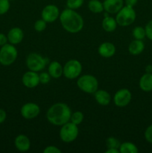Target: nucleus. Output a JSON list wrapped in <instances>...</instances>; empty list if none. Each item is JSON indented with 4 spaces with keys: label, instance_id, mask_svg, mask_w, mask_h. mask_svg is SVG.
<instances>
[{
    "label": "nucleus",
    "instance_id": "f257e3e1",
    "mask_svg": "<svg viewBox=\"0 0 152 153\" xmlns=\"http://www.w3.org/2000/svg\"><path fill=\"white\" fill-rule=\"evenodd\" d=\"M72 111L68 105L63 102H58L51 106L46 113V118L51 124L57 126H61L69 122Z\"/></svg>",
    "mask_w": 152,
    "mask_h": 153
},
{
    "label": "nucleus",
    "instance_id": "f03ea898",
    "mask_svg": "<svg viewBox=\"0 0 152 153\" xmlns=\"http://www.w3.org/2000/svg\"><path fill=\"white\" fill-rule=\"evenodd\" d=\"M59 19L63 29L68 32L75 34L83 29V18L73 9L66 8L63 10Z\"/></svg>",
    "mask_w": 152,
    "mask_h": 153
},
{
    "label": "nucleus",
    "instance_id": "7ed1b4c3",
    "mask_svg": "<svg viewBox=\"0 0 152 153\" xmlns=\"http://www.w3.org/2000/svg\"><path fill=\"white\" fill-rule=\"evenodd\" d=\"M77 85L80 91L86 94H94L98 90V82L92 75H83L77 81Z\"/></svg>",
    "mask_w": 152,
    "mask_h": 153
},
{
    "label": "nucleus",
    "instance_id": "20e7f679",
    "mask_svg": "<svg viewBox=\"0 0 152 153\" xmlns=\"http://www.w3.org/2000/svg\"><path fill=\"white\" fill-rule=\"evenodd\" d=\"M136 12L134 7L129 6H123L116 13V22L120 26H128L134 23L136 19Z\"/></svg>",
    "mask_w": 152,
    "mask_h": 153
},
{
    "label": "nucleus",
    "instance_id": "39448f33",
    "mask_svg": "<svg viewBox=\"0 0 152 153\" xmlns=\"http://www.w3.org/2000/svg\"><path fill=\"white\" fill-rule=\"evenodd\" d=\"M17 49L13 44L3 45L0 49V64L9 66L13 64L17 58Z\"/></svg>",
    "mask_w": 152,
    "mask_h": 153
},
{
    "label": "nucleus",
    "instance_id": "423d86ee",
    "mask_svg": "<svg viewBox=\"0 0 152 153\" xmlns=\"http://www.w3.org/2000/svg\"><path fill=\"white\" fill-rule=\"evenodd\" d=\"M78 133L77 126L69 121L61 126V128L60 130V137L64 143H72L77 138Z\"/></svg>",
    "mask_w": 152,
    "mask_h": 153
},
{
    "label": "nucleus",
    "instance_id": "0eeeda50",
    "mask_svg": "<svg viewBox=\"0 0 152 153\" xmlns=\"http://www.w3.org/2000/svg\"><path fill=\"white\" fill-rule=\"evenodd\" d=\"M49 60L37 53H30L26 58V66L30 70L40 72L47 65Z\"/></svg>",
    "mask_w": 152,
    "mask_h": 153
},
{
    "label": "nucleus",
    "instance_id": "6e6552de",
    "mask_svg": "<svg viewBox=\"0 0 152 153\" xmlns=\"http://www.w3.org/2000/svg\"><path fill=\"white\" fill-rule=\"evenodd\" d=\"M82 72V65L77 60L72 59L67 61L63 67V75L69 79L79 77Z\"/></svg>",
    "mask_w": 152,
    "mask_h": 153
},
{
    "label": "nucleus",
    "instance_id": "1a4fd4ad",
    "mask_svg": "<svg viewBox=\"0 0 152 153\" xmlns=\"http://www.w3.org/2000/svg\"><path fill=\"white\" fill-rule=\"evenodd\" d=\"M132 95L129 90L126 88L120 89L115 94L113 97V102L117 107H126L131 101Z\"/></svg>",
    "mask_w": 152,
    "mask_h": 153
},
{
    "label": "nucleus",
    "instance_id": "9d476101",
    "mask_svg": "<svg viewBox=\"0 0 152 153\" xmlns=\"http://www.w3.org/2000/svg\"><path fill=\"white\" fill-rule=\"evenodd\" d=\"M40 112L39 105L34 102L25 103L21 108L20 114L23 118L26 120H32L37 117Z\"/></svg>",
    "mask_w": 152,
    "mask_h": 153
},
{
    "label": "nucleus",
    "instance_id": "9b49d317",
    "mask_svg": "<svg viewBox=\"0 0 152 153\" xmlns=\"http://www.w3.org/2000/svg\"><path fill=\"white\" fill-rule=\"evenodd\" d=\"M42 19L47 23H51L56 21L60 16L59 8L55 4H48L43 9L41 13Z\"/></svg>",
    "mask_w": 152,
    "mask_h": 153
},
{
    "label": "nucleus",
    "instance_id": "f8f14e48",
    "mask_svg": "<svg viewBox=\"0 0 152 153\" xmlns=\"http://www.w3.org/2000/svg\"><path fill=\"white\" fill-rule=\"evenodd\" d=\"M22 84L25 87L28 88H34L40 84V78L39 74H37V72L29 71L24 73L22 78Z\"/></svg>",
    "mask_w": 152,
    "mask_h": 153
},
{
    "label": "nucleus",
    "instance_id": "ddd939ff",
    "mask_svg": "<svg viewBox=\"0 0 152 153\" xmlns=\"http://www.w3.org/2000/svg\"><path fill=\"white\" fill-rule=\"evenodd\" d=\"M104 10L109 13H117L124 6V0H104Z\"/></svg>",
    "mask_w": 152,
    "mask_h": 153
},
{
    "label": "nucleus",
    "instance_id": "4468645a",
    "mask_svg": "<svg viewBox=\"0 0 152 153\" xmlns=\"http://www.w3.org/2000/svg\"><path fill=\"white\" fill-rule=\"evenodd\" d=\"M98 52L103 58H111L116 52V47L113 43L110 42H104L98 46Z\"/></svg>",
    "mask_w": 152,
    "mask_h": 153
},
{
    "label": "nucleus",
    "instance_id": "2eb2a0df",
    "mask_svg": "<svg viewBox=\"0 0 152 153\" xmlns=\"http://www.w3.org/2000/svg\"><path fill=\"white\" fill-rule=\"evenodd\" d=\"M7 37V40H8L11 44H18V43H21V42L22 41V40H23V31H22L20 28L15 27V28H11V29L8 31Z\"/></svg>",
    "mask_w": 152,
    "mask_h": 153
},
{
    "label": "nucleus",
    "instance_id": "dca6fc26",
    "mask_svg": "<svg viewBox=\"0 0 152 153\" xmlns=\"http://www.w3.org/2000/svg\"><path fill=\"white\" fill-rule=\"evenodd\" d=\"M14 144L19 152H27L31 147L30 139L25 134H19L15 138Z\"/></svg>",
    "mask_w": 152,
    "mask_h": 153
},
{
    "label": "nucleus",
    "instance_id": "f3484780",
    "mask_svg": "<svg viewBox=\"0 0 152 153\" xmlns=\"http://www.w3.org/2000/svg\"><path fill=\"white\" fill-rule=\"evenodd\" d=\"M94 97L97 102L102 106L108 105L111 101V96L104 90H97L94 93Z\"/></svg>",
    "mask_w": 152,
    "mask_h": 153
},
{
    "label": "nucleus",
    "instance_id": "a211bd4d",
    "mask_svg": "<svg viewBox=\"0 0 152 153\" xmlns=\"http://www.w3.org/2000/svg\"><path fill=\"white\" fill-rule=\"evenodd\" d=\"M48 71L51 77L54 79H58L61 77L62 75H63V67L58 61H55L49 64Z\"/></svg>",
    "mask_w": 152,
    "mask_h": 153
},
{
    "label": "nucleus",
    "instance_id": "6ab92c4d",
    "mask_svg": "<svg viewBox=\"0 0 152 153\" xmlns=\"http://www.w3.org/2000/svg\"><path fill=\"white\" fill-rule=\"evenodd\" d=\"M145 49V44L142 40H134L128 46V51L133 55L141 54Z\"/></svg>",
    "mask_w": 152,
    "mask_h": 153
},
{
    "label": "nucleus",
    "instance_id": "aec40b11",
    "mask_svg": "<svg viewBox=\"0 0 152 153\" xmlns=\"http://www.w3.org/2000/svg\"><path fill=\"white\" fill-rule=\"evenodd\" d=\"M139 88L145 92L152 91V73H148L143 75L139 80Z\"/></svg>",
    "mask_w": 152,
    "mask_h": 153
},
{
    "label": "nucleus",
    "instance_id": "412c9836",
    "mask_svg": "<svg viewBox=\"0 0 152 153\" xmlns=\"http://www.w3.org/2000/svg\"><path fill=\"white\" fill-rule=\"evenodd\" d=\"M117 25L116 19L112 16H109L107 14H105L102 20V28L104 31L107 32H112L116 29Z\"/></svg>",
    "mask_w": 152,
    "mask_h": 153
},
{
    "label": "nucleus",
    "instance_id": "4be33fe9",
    "mask_svg": "<svg viewBox=\"0 0 152 153\" xmlns=\"http://www.w3.org/2000/svg\"><path fill=\"white\" fill-rule=\"evenodd\" d=\"M119 149L120 153H137L139 151L137 146L131 142H124L121 143Z\"/></svg>",
    "mask_w": 152,
    "mask_h": 153
},
{
    "label": "nucleus",
    "instance_id": "5701e85b",
    "mask_svg": "<svg viewBox=\"0 0 152 153\" xmlns=\"http://www.w3.org/2000/svg\"><path fill=\"white\" fill-rule=\"evenodd\" d=\"M88 8L94 13H101L104 10L103 2L99 0H90L88 3Z\"/></svg>",
    "mask_w": 152,
    "mask_h": 153
},
{
    "label": "nucleus",
    "instance_id": "b1692460",
    "mask_svg": "<svg viewBox=\"0 0 152 153\" xmlns=\"http://www.w3.org/2000/svg\"><path fill=\"white\" fill-rule=\"evenodd\" d=\"M133 36L136 40H143L146 36L145 29L142 26H137L133 30Z\"/></svg>",
    "mask_w": 152,
    "mask_h": 153
},
{
    "label": "nucleus",
    "instance_id": "393cba45",
    "mask_svg": "<svg viewBox=\"0 0 152 153\" xmlns=\"http://www.w3.org/2000/svg\"><path fill=\"white\" fill-rule=\"evenodd\" d=\"M83 114L82 112L80 111H75L74 113H72L71 118H70V121L72 123L75 124V125L78 126L83 122Z\"/></svg>",
    "mask_w": 152,
    "mask_h": 153
},
{
    "label": "nucleus",
    "instance_id": "a878e982",
    "mask_svg": "<svg viewBox=\"0 0 152 153\" xmlns=\"http://www.w3.org/2000/svg\"><path fill=\"white\" fill-rule=\"evenodd\" d=\"M106 146H107V149L108 148H116V149H119L120 146V142L119 141L118 139H116L114 137H109L106 140Z\"/></svg>",
    "mask_w": 152,
    "mask_h": 153
},
{
    "label": "nucleus",
    "instance_id": "bb28decb",
    "mask_svg": "<svg viewBox=\"0 0 152 153\" xmlns=\"http://www.w3.org/2000/svg\"><path fill=\"white\" fill-rule=\"evenodd\" d=\"M83 2H84V0H67L66 5L68 8L75 10L81 7Z\"/></svg>",
    "mask_w": 152,
    "mask_h": 153
},
{
    "label": "nucleus",
    "instance_id": "cd10ccee",
    "mask_svg": "<svg viewBox=\"0 0 152 153\" xmlns=\"http://www.w3.org/2000/svg\"><path fill=\"white\" fill-rule=\"evenodd\" d=\"M46 24H47V22L44 19H37L34 23V28L38 32H41L46 28Z\"/></svg>",
    "mask_w": 152,
    "mask_h": 153
},
{
    "label": "nucleus",
    "instance_id": "c85d7f7f",
    "mask_svg": "<svg viewBox=\"0 0 152 153\" xmlns=\"http://www.w3.org/2000/svg\"><path fill=\"white\" fill-rule=\"evenodd\" d=\"M10 8L9 0H0V15L4 14Z\"/></svg>",
    "mask_w": 152,
    "mask_h": 153
},
{
    "label": "nucleus",
    "instance_id": "c756f323",
    "mask_svg": "<svg viewBox=\"0 0 152 153\" xmlns=\"http://www.w3.org/2000/svg\"><path fill=\"white\" fill-rule=\"evenodd\" d=\"M39 78H40V83L43 84V85H46L50 82L52 77L49 73H41L39 75Z\"/></svg>",
    "mask_w": 152,
    "mask_h": 153
},
{
    "label": "nucleus",
    "instance_id": "7c9ffc66",
    "mask_svg": "<svg viewBox=\"0 0 152 153\" xmlns=\"http://www.w3.org/2000/svg\"><path fill=\"white\" fill-rule=\"evenodd\" d=\"M145 137L148 143H152V125L149 126L145 131Z\"/></svg>",
    "mask_w": 152,
    "mask_h": 153
},
{
    "label": "nucleus",
    "instance_id": "2f4dec72",
    "mask_svg": "<svg viewBox=\"0 0 152 153\" xmlns=\"http://www.w3.org/2000/svg\"><path fill=\"white\" fill-rule=\"evenodd\" d=\"M145 29V34L148 38L149 40H152V20L149 21V22H148Z\"/></svg>",
    "mask_w": 152,
    "mask_h": 153
},
{
    "label": "nucleus",
    "instance_id": "473e14b6",
    "mask_svg": "<svg viewBox=\"0 0 152 153\" xmlns=\"http://www.w3.org/2000/svg\"><path fill=\"white\" fill-rule=\"evenodd\" d=\"M44 153H61V149L55 146H48L43 150Z\"/></svg>",
    "mask_w": 152,
    "mask_h": 153
},
{
    "label": "nucleus",
    "instance_id": "72a5a7b5",
    "mask_svg": "<svg viewBox=\"0 0 152 153\" xmlns=\"http://www.w3.org/2000/svg\"><path fill=\"white\" fill-rule=\"evenodd\" d=\"M137 1H138V0H125V4L127 6L132 7H134L137 4Z\"/></svg>",
    "mask_w": 152,
    "mask_h": 153
},
{
    "label": "nucleus",
    "instance_id": "f704fd0d",
    "mask_svg": "<svg viewBox=\"0 0 152 153\" xmlns=\"http://www.w3.org/2000/svg\"><path fill=\"white\" fill-rule=\"evenodd\" d=\"M7 41V37L4 34L0 33V46H2L3 45L6 44Z\"/></svg>",
    "mask_w": 152,
    "mask_h": 153
},
{
    "label": "nucleus",
    "instance_id": "c9c22d12",
    "mask_svg": "<svg viewBox=\"0 0 152 153\" xmlns=\"http://www.w3.org/2000/svg\"><path fill=\"white\" fill-rule=\"evenodd\" d=\"M6 117H7L6 112L4 111L3 109L0 108V124L2 123L5 120Z\"/></svg>",
    "mask_w": 152,
    "mask_h": 153
},
{
    "label": "nucleus",
    "instance_id": "e433bc0d",
    "mask_svg": "<svg viewBox=\"0 0 152 153\" xmlns=\"http://www.w3.org/2000/svg\"><path fill=\"white\" fill-rule=\"evenodd\" d=\"M106 153H119V149L116 148H108L107 150L105 151Z\"/></svg>",
    "mask_w": 152,
    "mask_h": 153
},
{
    "label": "nucleus",
    "instance_id": "4c0bfd02",
    "mask_svg": "<svg viewBox=\"0 0 152 153\" xmlns=\"http://www.w3.org/2000/svg\"><path fill=\"white\" fill-rule=\"evenodd\" d=\"M146 73H152V65H148L145 68Z\"/></svg>",
    "mask_w": 152,
    "mask_h": 153
},
{
    "label": "nucleus",
    "instance_id": "58836bf2",
    "mask_svg": "<svg viewBox=\"0 0 152 153\" xmlns=\"http://www.w3.org/2000/svg\"><path fill=\"white\" fill-rule=\"evenodd\" d=\"M9 1H13V0H9Z\"/></svg>",
    "mask_w": 152,
    "mask_h": 153
}]
</instances>
